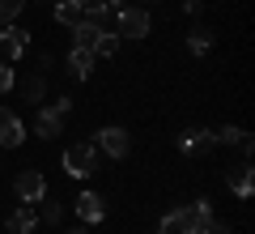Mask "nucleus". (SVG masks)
<instances>
[{
	"instance_id": "17",
	"label": "nucleus",
	"mask_w": 255,
	"mask_h": 234,
	"mask_svg": "<svg viewBox=\"0 0 255 234\" xmlns=\"http://www.w3.org/2000/svg\"><path fill=\"white\" fill-rule=\"evenodd\" d=\"M187 51H191V55H209V51H213V30L196 26V30L187 34Z\"/></svg>"
},
{
	"instance_id": "18",
	"label": "nucleus",
	"mask_w": 255,
	"mask_h": 234,
	"mask_svg": "<svg viewBox=\"0 0 255 234\" xmlns=\"http://www.w3.org/2000/svg\"><path fill=\"white\" fill-rule=\"evenodd\" d=\"M90 51H94V55H102V60H111V55L119 51V34H111V30L102 26V30H98V38H94V47H90Z\"/></svg>"
},
{
	"instance_id": "20",
	"label": "nucleus",
	"mask_w": 255,
	"mask_h": 234,
	"mask_svg": "<svg viewBox=\"0 0 255 234\" xmlns=\"http://www.w3.org/2000/svg\"><path fill=\"white\" fill-rule=\"evenodd\" d=\"M21 9H26V0H0V26L17 21V17H21Z\"/></svg>"
},
{
	"instance_id": "15",
	"label": "nucleus",
	"mask_w": 255,
	"mask_h": 234,
	"mask_svg": "<svg viewBox=\"0 0 255 234\" xmlns=\"http://www.w3.org/2000/svg\"><path fill=\"white\" fill-rule=\"evenodd\" d=\"M51 17L60 21V26H77V21H81V0H55Z\"/></svg>"
},
{
	"instance_id": "2",
	"label": "nucleus",
	"mask_w": 255,
	"mask_h": 234,
	"mask_svg": "<svg viewBox=\"0 0 255 234\" xmlns=\"http://www.w3.org/2000/svg\"><path fill=\"white\" fill-rule=\"evenodd\" d=\"M94 171H98V149H94V141H73L64 149V175L68 179H90Z\"/></svg>"
},
{
	"instance_id": "23",
	"label": "nucleus",
	"mask_w": 255,
	"mask_h": 234,
	"mask_svg": "<svg viewBox=\"0 0 255 234\" xmlns=\"http://www.w3.org/2000/svg\"><path fill=\"white\" fill-rule=\"evenodd\" d=\"M191 234H230V222H221V217H209L200 230H191Z\"/></svg>"
},
{
	"instance_id": "22",
	"label": "nucleus",
	"mask_w": 255,
	"mask_h": 234,
	"mask_svg": "<svg viewBox=\"0 0 255 234\" xmlns=\"http://www.w3.org/2000/svg\"><path fill=\"white\" fill-rule=\"evenodd\" d=\"M13 85H17V77H13V64H9V60H0V94H9Z\"/></svg>"
},
{
	"instance_id": "24",
	"label": "nucleus",
	"mask_w": 255,
	"mask_h": 234,
	"mask_svg": "<svg viewBox=\"0 0 255 234\" xmlns=\"http://www.w3.org/2000/svg\"><path fill=\"white\" fill-rule=\"evenodd\" d=\"M51 107H55V111H60V115H68V111H73V98H64V94H60V98H55V102H51Z\"/></svg>"
},
{
	"instance_id": "12",
	"label": "nucleus",
	"mask_w": 255,
	"mask_h": 234,
	"mask_svg": "<svg viewBox=\"0 0 255 234\" xmlns=\"http://www.w3.org/2000/svg\"><path fill=\"white\" fill-rule=\"evenodd\" d=\"M34 226H38V213L30 205H17L9 217H4V230L9 234H34Z\"/></svg>"
},
{
	"instance_id": "9",
	"label": "nucleus",
	"mask_w": 255,
	"mask_h": 234,
	"mask_svg": "<svg viewBox=\"0 0 255 234\" xmlns=\"http://www.w3.org/2000/svg\"><path fill=\"white\" fill-rule=\"evenodd\" d=\"M226 188L234 192L238 200H251V192H255V171H251V162L230 166V171H226Z\"/></svg>"
},
{
	"instance_id": "3",
	"label": "nucleus",
	"mask_w": 255,
	"mask_h": 234,
	"mask_svg": "<svg viewBox=\"0 0 255 234\" xmlns=\"http://www.w3.org/2000/svg\"><path fill=\"white\" fill-rule=\"evenodd\" d=\"M115 21H119V34L124 38H145L149 34V9H140V4H119L115 9Z\"/></svg>"
},
{
	"instance_id": "1",
	"label": "nucleus",
	"mask_w": 255,
	"mask_h": 234,
	"mask_svg": "<svg viewBox=\"0 0 255 234\" xmlns=\"http://www.w3.org/2000/svg\"><path fill=\"white\" fill-rule=\"evenodd\" d=\"M209 217H213V200L200 196L196 205H179V209H170V213H162L157 234H191V230H200Z\"/></svg>"
},
{
	"instance_id": "11",
	"label": "nucleus",
	"mask_w": 255,
	"mask_h": 234,
	"mask_svg": "<svg viewBox=\"0 0 255 234\" xmlns=\"http://www.w3.org/2000/svg\"><path fill=\"white\" fill-rule=\"evenodd\" d=\"M60 132H64V115L51 107V102H47V107L34 115V136H38V141H55Z\"/></svg>"
},
{
	"instance_id": "14",
	"label": "nucleus",
	"mask_w": 255,
	"mask_h": 234,
	"mask_svg": "<svg viewBox=\"0 0 255 234\" xmlns=\"http://www.w3.org/2000/svg\"><path fill=\"white\" fill-rule=\"evenodd\" d=\"M217 145H234V149H243L247 158H251V149H255V141H251V132L247 128H238V124H226L217 132Z\"/></svg>"
},
{
	"instance_id": "26",
	"label": "nucleus",
	"mask_w": 255,
	"mask_h": 234,
	"mask_svg": "<svg viewBox=\"0 0 255 234\" xmlns=\"http://www.w3.org/2000/svg\"><path fill=\"white\" fill-rule=\"evenodd\" d=\"M68 234H90V226H77V230H68Z\"/></svg>"
},
{
	"instance_id": "21",
	"label": "nucleus",
	"mask_w": 255,
	"mask_h": 234,
	"mask_svg": "<svg viewBox=\"0 0 255 234\" xmlns=\"http://www.w3.org/2000/svg\"><path fill=\"white\" fill-rule=\"evenodd\" d=\"M38 205H43V213H38V222H47V226H55V222H60V217H64V205H60V200H38Z\"/></svg>"
},
{
	"instance_id": "7",
	"label": "nucleus",
	"mask_w": 255,
	"mask_h": 234,
	"mask_svg": "<svg viewBox=\"0 0 255 234\" xmlns=\"http://www.w3.org/2000/svg\"><path fill=\"white\" fill-rule=\"evenodd\" d=\"M26 141V124H21L17 111L0 107V149H17V145Z\"/></svg>"
},
{
	"instance_id": "25",
	"label": "nucleus",
	"mask_w": 255,
	"mask_h": 234,
	"mask_svg": "<svg viewBox=\"0 0 255 234\" xmlns=\"http://www.w3.org/2000/svg\"><path fill=\"white\" fill-rule=\"evenodd\" d=\"M200 9H204V0H183V13H191V17H196Z\"/></svg>"
},
{
	"instance_id": "16",
	"label": "nucleus",
	"mask_w": 255,
	"mask_h": 234,
	"mask_svg": "<svg viewBox=\"0 0 255 234\" xmlns=\"http://www.w3.org/2000/svg\"><path fill=\"white\" fill-rule=\"evenodd\" d=\"M98 21H90V17H81V21H77V26H73V47H94V38H98Z\"/></svg>"
},
{
	"instance_id": "5",
	"label": "nucleus",
	"mask_w": 255,
	"mask_h": 234,
	"mask_svg": "<svg viewBox=\"0 0 255 234\" xmlns=\"http://www.w3.org/2000/svg\"><path fill=\"white\" fill-rule=\"evenodd\" d=\"M30 51V30H21L17 21H9V26H0V60H21V55Z\"/></svg>"
},
{
	"instance_id": "19",
	"label": "nucleus",
	"mask_w": 255,
	"mask_h": 234,
	"mask_svg": "<svg viewBox=\"0 0 255 234\" xmlns=\"http://www.w3.org/2000/svg\"><path fill=\"white\" fill-rule=\"evenodd\" d=\"M43 94H47V72L26 77V102H43Z\"/></svg>"
},
{
	"instance_id": "28",
	"label": "nucleus",
	"mask_w": 255,
	"mask_h": 234,
	"mask_svg": "<svg viewBox=\"0 0 255 234\" xmlns=\"http://www.w3.org/2000/svg\"><path fill=\"white\" fill-rule=\"evenodd\" d=\"M107 4H111V9H119V4H124V0H107Z\"/></svg>"
},
{
	"instance_id": "10",
	"label": "nucleus",
	"mask_w": 255,
	"mask_h": 234,
	"mask_svg": "<svg viewBox=\"0 0 255 234\" xmlns=\"http://www.w3.org/2000/svg\"><path fill=\"white\" fill-rule=\"evenodd\" d=\"M77 217H81V226H98L102 217H107V200H102L98 192H81V196H77Z\"/></svg>"
},
{
	"instance_id": "13",
	"label": "nucleus",
	"mask_w": 255,
	"mask_h": 234,
	"mask_svg": "<svg viewBox=\"0 0 255 234\" xmlns=\"http://www.w3.org/2000/svg\"><path fill=\"white\" fill-rule=\"evenodd\" d=\"M64 64H68V77H77V81H85V77L94 72V51H90V47H73Z\"/></svg>"
},
{
	"instance_id": "6",
	"label": "nucleus",
	"mask_w": 255,
	"mask_h": 234,
	"mask_svg": "<svg viewBox=\"0 0 255 234\" xmlns=\"http://www.w3.org/2000/svg\"><path fill=\"white\" fill-rule=\"evenodd\" d=\"M13 192H17L21 205H38V200L47 196V179H43V171H17Z\"/></svg>"
},
{
	"instance_id": "4",
	"label": "nucleus",
	"mask_w": 255,
	"mask_h": 234,
	"mask_svg": "<svg viewBox=\"0 0 255 234\" xmlns=\"http://www.w3.org/2000/svg\"><path fill=\"white\" fill-rule=\"evenodd\" d=\"M94 149H102L107 158H128V153H132V136H128V128L107 124V128H98V136H94Z\"/></svg>"
},
{
	"instance_id": "8",
	"label": "nucleus",
	"mask_w": 255,
	"mask_h": 234,
	"mask_svg": "<svg viewBox=\"0 0 255 234\" xmlns=\"http://www.w3.org/2000/svg\"><path fill=\"white\" fill-rule=\"evenodd\" d=\"M213 145H217V132H213V128H200V124L179 136V153H187V158L191 153H209Z\"/></svg>"
},
{
	"instance_id": "27",
	"label": "nucleus",
	"mask_w": 255,
	"mask_h": 234,
	"mask_svg": "<svg viewBox=\"0 0 255 234\" xmlns=\"http://www.w3.org/2000/svg\"><path fill=\"white\" fill-rule=\"evenodd\" d=\"M136 4H140V9H149V4H157V0H136Z\"/></svg>"
}]
</instances>
